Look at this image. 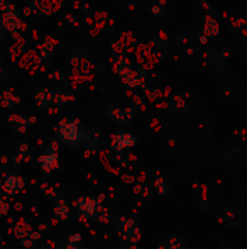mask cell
Segmentation results:
<instances>
[{
    "instance_id": "13",
    "label": "cell",
    "mask_w": 247,
    "mask_h": 249,
    "mask_svg": "<svg viewBox=\"0 0 247 249\" xmlns=\"http://www.w3.org/2000/svg\"><path fill=\"white\" fill-rule=\"evenodd\" d=\"M7 213H9V205H7V202L0 200V217H5Z\"/></svg>"
},
{
    "instance_id": "1",
    "label": "cell",
    "mask_w": 247,
    "mask_h": 249,
    "mask_svg": "<svg viewBox=\"0 0 247 249\" xmlns=\"http://www.w3.org/2000/svg\"><path fill=\"white\" fill-rule=\"evenodd\" d=\"M114 232L120 237L125 243L127 249H135L141 239V232H139V222L132 217H119L114 220Z\"/></svg>"
},
{
    "instance_id": "10",
    "label": "cell",
    "mask_w": 247,
    "mask_h": 249,
    "mask_svg": "<svg viewBox=\"0 0 247 249\" xmlns=\"http://www.w3.org/2000/svg\"><path fill=\"white\" fill-rule=\"evenodd\" d=\"M165 249H181V239H180L178 236H171L166 241Z\"/></svg>"
},
{
    "instance_id": "3",
    "label": "cell",
    "mask_w": 247,
    "mask_h": 249,
    "mask_svg": "<svg viewBox=\"0 0 247 249\" xmlns=\"http://www.w3.org/2000/svg\"><path fill=\"white\" fill-rule=\"evenodd\" d=\"M58 136L68 146H76L82 141V132H80L78 124H76V121H71V119H63L60 122V125H58Z\"/></svg>"
},
{
    "instance_id": "9",
    "label": "cell",
    "mask_w": 247,
    "mask_h": 249,
    "mask_svg": "<svg viewBox=\"0 0 247 249\" xmlns=\"http://www.w3.org/2000/svg\"><path fill=\"white\" fill-rule=\"evenodd\" d=\"M10 124L16 127V131L24 132V129H26V125H27V121H24L19 115H12V117H10Z\"/></svg>"
},
{
    "instance_id": "7",
    "label": "cell",
    "mask_w": 247,
    "mask_h": 249,
    "mask_svg": "<svg viewBox=\"0 0 247 249\" xmlns=\"http://www.w3.org/2000/svg\"><path fill=\"white\" fill-rule=\"evenodd\" d=\"M53 213L54 217H56L58 220H68L69 219V207L68 203L65 202V200H56V202L53 203Z\"/></svg>"
},
{
    "instance_id": "5",
    "label": "cell",
    "mask_w": 247,
    "mask_h": 249,
    "mask_svg": "<svg viewBox=\"0 0 247 249\" xmlns=\"http://www.w3.org/2000/svg\"><path fill=\"white\" fill-rule=\"evenodd\" d=\"M135 142H137L135 136L127 134V132H119V134L114 136L112 141H110V148H112V151H124L127 148H132Z\"/></svg>"
},
{
    "instance_id": "12",
    "label": "cell",
    "mask_w": 247,
    "mask_h": 249,
    "mask_svg": "<svg viewBox=\"0 0 247 249\" xmlns=\"http://www.w3.org/2000/svg\"><path fill=\"white\" fill-rule=\"evenodd\" d=\"M61 249H83L82 243H75V241H66V243H63Z\"/></svg>"
},
{
    "instance_id": "11",
    "label": "cell",
    "mask_w": 247,
    "mask_h": 249,
    "mask_svg": "<svg viewBox=\"0 0 247 249\" xmlns=\"http://www.w3.org/2000/svg\"><path fill=\"white\" fill-rule=\"evenodd\" d=\"M29 232H31V227L26 226V224L16 226V236H17V239H22V237H26Z\"/></svg>"
},
{
    "instance_id": "8",
    "label": "cell",
    "mask_w": 247,
    "mask_h": 249,
    "mask_svg": "<svg viewBox=\"0 0 247 249\" xmlns=\"http://www.w3.org/2000/svg\"><path fill=\"white\" fill-rule=\"evenodd\" d=\"M152 188H154L161 197H166V195H169V192H171V183H169L166 178L156 177L154 180H152Z\"/></svg>"
},
{
    "instance_id": "2",
    "label": "cell",
    "mask_w": 247,
    "mask_h": 249,
    "mask_svg": "<svg viewBox=\"0 0 247 249\" xmlns=\"http://www.w3.org/2000/svg\"><path fill=\"white\" fill-rule=\"evenodd\" d=\"M102 197H78L75 200V209L78 210V215L82 220H97L102 213Z\"/></svg>"
},
{
    "instance_id": "4",
    "label": "cell",
    "mask_w": 247,
    "mask_h": 249,
    "mask_svg": "<svg viewBox=\"0 0 247 249\" xmlns=\"http://www.w3.org/2000/svg\"><path fill=\"white\" fill-rule=\"evenodd\" d=\"M39 163H41V168H43L46 173H51V171H54L58 166H60V161H58L56 144H53L51 148H48L43 154H41Z\"/></svg>"
},
{
    "instance_id": "6",
    "label": "cell",
    "mask_w": 247,
    "mask_h": 249,
    "mask_svg": "<svg viewBox=\"0 0 247 249\" xmlns=\"http://www.w3.org/2000/svg\"><path fill=\"white\" fill-rule=\"evenodd\" d=\"M2 188H3V192H5V194L17 195L24 188V180L19 177V175H9V177L3 180Z\"/></svg>"
}]
</instances>
